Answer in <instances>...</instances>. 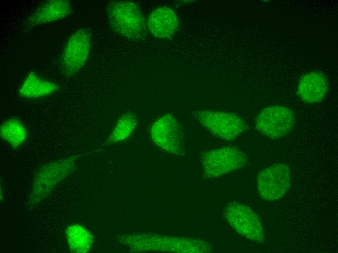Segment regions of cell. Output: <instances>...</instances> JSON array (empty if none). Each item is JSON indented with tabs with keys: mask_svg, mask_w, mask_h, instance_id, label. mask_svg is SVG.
Wrapping results in <instances>:
<instances>
[{
	"mask_svg": "<svg viewBox=\"0 0 338 253\" xmlns=\"http://www.w3.org/2000/svg\"><path fill=\"white\" fill-rule=\"evenodd\" d=\"M176 13L166 6L160 7L149 16L147 26L149 31L158 38H168L172 36L178 26Z\"/></svg>",
	"mask_w": 338,
	"mask_h": 253,
	"instance_id": "7c38bea8",
	"label": "cell"
},
{
	"mask_svg": "<svg viewBox=\"0 0 338 253\" xmlns=\"http://www.w3.org/2000/svg\"><path fill=\"white\" fill-rule=\"evenodd\" d=\"M328 90V84L324 75L315 72L304 75L298 87L301 98L307 103L321 102L325 97Z\"/></svg>",
	"mask_w": 338,
	"mask_h": 253,
	"instance_id": "4fadbf2b",
	"label": "cell"
},
{
	"mask_svg": "<svg viewBox=\"0 0 338 253\" xmlns=\"http://www.w3.org/2000/svg\"><path fill=\"white\" fill-rule=\"evenodd\" d=\"M223 215L239 234L250 240L263 242V226L258 215L250 208L241 203L231 201L224 207Z\"/></svg>",
	"mask_w": 338,
	"mask_h": 253,
	"instance_id": "3957f363",
	"label": "cell"
},
{
	"mask_svg": "<svg viewBox=\"0 0 338 253\" xmlns=\"http://www.w3.org/2000/svg\"><path fill=\"white\" fill-rule=\"evenodd\" d=\"M71 8L69 0H45L29 16L25 25L31 28L59 21L68 16Z\"/></svg>",
	"mask_w": 338,
	"mask_h": 253,
	"instance_id": "8fae6325",
	"label": "cell"
},
{
	"mask_svg": "<svg viewBox=\"0 0 338 253\" xmlns=\"http://www.w3.org/2000/svg\"><path fill=\"white\" fill-rule=\"evenodd\" d=\"M90 47V36L85 29H78L70 36L61 56V67L64 75L70 77L80 71L88 57Z\"/></svg>",
	"mask_w": 338,
	"mask_h": 253,
	"instance_id": "5b68a950",
	"label": "cell"
},
{
	"mask_svg": "<svg viewBox=\"0 0 338 253\" xmlns=\"http://www.w3.org/2000/svg\"><path fill=\"white\" fill-rule=\"evenodd\" d=\"M65 234L69 250L73 253H85L92 246V235L79 224H74L67 227Z\"/></svg>",
	"mask_w": 338,
	"mask_h": 253,
	"instance_id": "9a60e30c",
	"label": "cell"
},
{
	"mask_svg": "<svg viewBox=\"0 0 338 253\" xmlns=\"http://www.w3.org/2000/svg\"><path fill=\"white\" fill-rule=\"evenodd\" d=\"M135 116L132 113L124 114L118 121L105 144L117 142L126 139L136 125Z\"/></svg>",
	"mask_w": 338,
	"mask_h": 253,
	"instance_id": "e0dca14e",
	"label": "cell"
},
{
	"mask_svg": "<svg viewBox=\"0 0 338 253\" xmlns=\"http://www.w3.org/2000/svg\"><path fill=\"white\" fill-rule=\"evenodd\" d=\"M77 156L71 155L50 162L35 174L28 198V204L34 206L43 201L73 171Z\"/></svg>",
	"mask_w": 338,
	"mask_h": 253,
	"instance_id": "6da1fadb",
	"label": "cell"
},
{
	"mask_svg": "<svg viewBox=\"0 0 338 253\" xmlns=\"http://www.w3.org/2000/svg\"><path fill=\"white\" fill-rule=\"evenodd\" d=\"M195 116L210 133L223 140H233L246 130L244 121L232 113L201 110Z\"/></svg>",
	"mask_w": 338,
	"mask_h": 253,
	"instance_id": "52a82bcc",
	"label": "cell"
},
{
	"mask_svg": "<svg viewBox=\"0 0 338 253\" xmlns=\"http://www.w3.org/2000/svg\"><path fill=\"white\" fill-rule=\"evenodd\" d=\"M58 89L56 83L44 80L31 72L22 83L19 94L24 98L35 99L49 95Z\"/></svg>",
	"mask_w": 338,
	"mask_h": 253,
	"instance_id": "5bb4252c",
	"label": "cell"
},
{
	"mask_svg": "<svg viewBox=\"0 0 338 253\" xmlns=\"http://www.w3.org/2000/svg\"><path fill=\"white\" fill-rule=\"evenodd\" d=\"M136 239L142 243L135 244H144L141 248L145 250L184 253H209L212 251L208 242L198 239L154 235H145L143 239L141 237Z\"/></svg>",
	"mask_w": 338,
	"mask_h": 253,
	"instance_id": "9c48e42d",
	"label": "cell"
},
{
	"mask_svg": "<svg viewBox=\"0 0 338 253\" xmlns=\"http://www.w3.org/2000/svg\"><path fill=\"white\" fill-rule=\"evenodd\" d=\"M150 134L154 142L170 153H181V130L179 124L170 114L160 117L152 125Z\"/></svg>",
	"mask_w": 338,
	"mask_h": 253,
	"instance_id": "30bf717a",
	"label": "cell"
},
{
	"mask_svg": "<svg viewBox=\"0 0 338 253\" xmlns=\"http://www.w3.org/2000/svg\"><path fill=\"white\" fill-rule=\"evenodd\" d=\"M295 123L292 110L282 106H272L260 111L255 120V127L264 136L276 139L290 133Z\"/></svg>",
	"mask_w": 338,
	"mask_h": 253,
	"instance_id": "277c9868",
	"label": "cell"
},
{
	"mask_svg": "<svg viewBox=\"0 0 338 253\" xmlns=\"http://www.w3.org/2000/svg\"><path fill=\"white\" fill-rule=\"evenodd\" d=\"M0 135L1 138L15 150L25 141L27 133L21 121L12 117L1 125Z\"/></svg>",
	"mask_w": 338,
	"mask_h": 253,
	"instance_id": "2e32d148",
	"label": "cell"
},
{
	"mask_svg": "<svg viewBox=\"0 0 338 253\" xmlns=\"http://www.w3.org/2000/svg\"><path fill=\"white\" fill-rule=\"evenodd\" d=\"M246 163L245 155L234 147H223L206 152L202 165L204 175L216 178L243 167Z\"/></svg>",
	"mask_w": 338,
	"mask_h": 253,
	"instance_id": "8992f818",
	"label": "cell"
},
{
	"mask_svg": "<svg viewBox=\"0 0 338 253\" xmlns=\"http://www.w3.org/2000/svg\"><path fill=\"white\" fill-rule=\"evenodd\" d=\"M108 17L113 30L126 38L137 39L143 36L145 19L141 9L129 1H113L107 6Z\"/></svg>",
	"mask_w": 338,
	"mask_h": 253,
	"instance_id": "7a4b0ae2",
	"label": "cell"
},
{
	"mask_svg": "<svg viewBox=\"0 0 338 253\" xmlns=\"http://www.w3.org/2000/svg\"><path fill=\"white\" fill-rule=\"evenodd\" d=\"M291 172L287 165L277 163L262 170L257 178V190L264 200L281 198L290 186Z\"/></svg>",
	"mask_w": 338,
	"mask_h": 253,
	"instance_id": "ba28073f",
	"label": "cell"
}]
</instances>
